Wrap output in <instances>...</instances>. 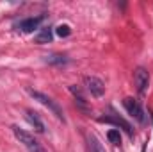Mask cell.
Listing matches in <instances>:
<instances>
[{
  "instance_id": "obj_1",
  "label": "cell",
  "mask_w": 153,
  "mask_h": 152,
  "mask_svg": "<svg viewBox=\"0 0 153 152\" xmlns=\"http://www.w3.org/2000/svg\"><path fill=\"white\" fill-rule=\"evenodd\" d=\"M29 91V95L34 99V100H38L39 104H43L45 108H48V111H52V113L55 114L61 122H66V118H64V113H62V109H61V106L53 100V99H50L48 95H45V93H41V91H36V90H27Z\"/></svg>"
},
{
  "instance_id": "obj_2",
  "label": "cell",
  "mask_w": 153,
  "mask_h": 152,
  "mask_svg": "<svg viewBox=\"0 0 153 152\" xmlns=\"http://www.w3.org/2000/svg\"><path fill=\"white\" fill-rule=\"evenodd\" d=\"M84 86H85V90H87L94 99H100V97H103V93H105V84H103V81L98 79V77H94V75H85L84 77Z\"/></svg>"
},
{
  "instance_id": "obj_3",
  "label": "cell",
  "mask_w": 153,
  "mask_h": 152,
  "mask_svg": "<svg viewBox=\"0 0 153 152\" xmlns=\"http://www.w3.org/2000/svg\"><path fill=\"white\" fill-rule=\"evenodd\" d=\"M123 106H125V109L128 111V114H132L139 123H144L146 122V116H144V111H143V108H141V104L135 100V99H132V97H126V99H123Z\"/></svg>"
},
{
  "instance_id": "obj_4",
  "label": "cell",
  "mask_w": 153,
  "mask_h": 152,
  "mask_svg": "<svg viewBox=\"0 0 153 152\" xmlns=\"http://www.w3.org/2000/svg\"><path fill=\"white\" fill-rule=\"evenodd\" d=\"M98 122H100V123H112V125H117V127H121L130 138H134V129H132V125H130L125 118H121V116H117V114H105V116H100Z\"/></svg>"
},
{
  "instance_id": "obj_5",
  "label": "cell",
  "mask_w": 153,
  "mask_h": 152,
  "mask_svg": "<svg viewBox=\"0 0 153 152\" xmlns=\"http://www.w3.org/2000/svg\"><path fill=\"white\" fill-rule=\"evenodd\" d=\"M134 82H135V88H137L139 95H144L148 91V86H150V74L143 66L135 68V72H134Z\"/></svg>"
},
{
  "instance_id": "obj_6",
  "label": "cell",
  "mask_w": 153,
  "mask_h": 152,
  "mask_svg": "<svg viewBox=\"0 0 153 152\" xmlns=\"http://www.w3.org/2000/svg\"><path fill=\"white\" fill-rule=\"evenodd\" d=\"M13 129V132H14V136H16V140L20 141V143H23L29 150H32L34 147H38L39 143H38V140L30 134V132H27V131H23V129H20L18 125H13L11 127Z\"/></svg>"
},
{
  "instance_id": "obj_7",
  "label": "cell",
  "mask_w": 153,
  "mask_h": 152,
  "mask_svg": "<svg viewBox=\"0 0 153 152\" xmlns=\"http://www.w3.org/2000/svg\"><path fill=\"white\" fill-rule=\"evenodd\" d=\"M45 16H34V18H25L18 23V29L22 32H34L36 29H39V25L43 23Z\"/></svg>"
},
{
  "instance_id": "obj_8",
  "label": "cell",
  "mask_w": 153,
  "mask_h": 152,
  "mask_svg": "<svg viewBox=\"0 0 153 152\" xmlns=\"http://www.w3.org/2000/svg\"><path fill=\"white\" fill-rule=\"evenodd\" d=\"M25 120H27L38 132H45V123L41 122V118L38 116V113H34L32 109H25Z\"/></svg>"
},
{
  "instance_id": "obj_9",
  "label": "cell",
  "mask_w": 153,
  "mask_h": 152,
  "mask_svg": "<svg viewBox=\"0 0 153 152\" xmlns=\"http://www.w3.org/2000/svg\"><path fill=\"white\" fill-rule=\"evenodd\" d=\"M70 91L73 93V97H75V104L78 106V109L80 111H84L85 114H89V104H87V100L84 99V95H82V91L75 88V86H70Z\"/></svg>"
},
{
  "instance_id": "obj_10",
  "label": "cell",
  "mask_w": 153,
  "mask_h": 152,
  "mask_svg": "<svg viewBox=\"0 0 153 152\" xmlns=\"http://www.w3.org/2000/svg\"><path fill=\"white\" fill-rule=\"evenodd\" d=\"M52 39H53V29L52 27H43L38 34H36L34 41L39 43V45H45V43H50Z\"/></svg>"
},
{
  "instance_id": "obj_11",
  "label": "cell",
  "mask_w": 153,
  "mask_h": 152,
  "mask_svg": "<svg viewBox=\"0 0 153 152\" xmlns=\"http://www.w3.org/2000/svg\"><path fill=\"white\" fill-rule=\"evenodd\" d=\"M45 63L53 65V66H62V65L68 63V57L62 56V54H46L45 56Z\"/></svg>"
},
{
  "instance_id": "obj_12",
  "label": "cell",
  "mask_w": 153,
  "mask_h": 152,
  "mask_svg": "<svg viewBox=\"0 0 153 152\" xmlns=\"http://www.w3.org/2000/svg\"><path fill=\"white\" fill-rule=\"evenodd\" d=\"M87 143H89V150L91 152H105L103 145L98 141L96 136H89V138H87Z\"/></svg>"
},
{
  "instance_id": "obj_13",
  "label": "cell",
  "mask_w": 153,
  "mask_h": 152,
  "mask_svg": "<svg viewBox=\"0 0 153 152\" xmlns=\"http://www.w3.org/2000/svg\"><path fill=\"white\" fill-rule=\"evenodd\" d=\"M107 138H109V141L116 145V147H121V132L117 131V129H111L109 132H107Z\"/></svg>"
},
{
  "instance_id": "obj_14",
  "label": "cell",
  "mask_w": 153,
  "mask_h": 152,
  "mask_svg": "<svg viewBox=\"0 0 153 152\" xmlns=\"http://www.w3.org/2000/svg\"><path fill=\"white\" fill-rule=\"evenodd\" d=\"M55 34H57L59 38H68V36L71 34V27L66 25V23H61V25L55 27Z\"/></svg>"
},
{
  "instance_id": "obj_15",
  "label": "cell",
  "mask_w": 153,
  "mask_h": 152,
  "mask_svg": "<svg viewBox=\"0 0 153 152\" xmlns=\"http://www.w3.org/2000/svg\"><path fill=\"white\" fill-rule=\"evenodd\" d=\"M30 152H48V150H46V149H43L41 145H38V147H34V149H32Z\"/></svg>"
},
{
  "instance_id": "obj_16",
  "label": "cell",
  "mask_w": 153,
  "mask_h": 152,
  "mask_svg": "<svg viewBox=\"0 0 153 152\" xmlns=\"http://www.w3.org/2000/svg\"><path fill=\"white\" fill-rule=\"evenodd\" d=\"M148 114H150V118H152V122H153V111H152V109L148 111Z\"/></svg>"
}]
</instances>
